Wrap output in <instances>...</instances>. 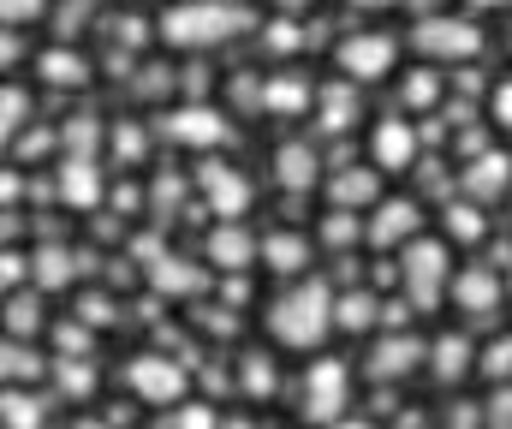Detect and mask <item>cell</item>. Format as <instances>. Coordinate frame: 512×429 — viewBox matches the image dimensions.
<instances>
[{
	"mask_svg": "<svg viewBox=\"0 0 512 429\" xmlns=\"http://www.w3.org/2000/svg\"><path fill=\"white\" fill-rule=\"evenodd\" d=\"M274 179L298 197V191H310V185L322 179V155H316L310 143H280V149H274Z\"/></svg>",
	"mask_w": 512,
	"mask_h": 429,
	"instance_id": "cell-17",
	"label": "cell"
},
{
	"mask_svg": "<svg viewBox=\"0 0 512 429\" xmlns=\"http://www.w3.org/2000/svg\"><path fill=\"white\" fill-rule=\"evenodd\" d=\"M155 132H161L167 143H185V149H221V143L233 138L227 114H221V108H203V102L161 114V126H155Z\"/></svg>",
	"mask_w": 512,
	"mask_h": 429,
	"instance_id": "cell-8",
	"label": "cell"
},
{
	"mask_svg": "<svg viewBox=\"0 0 512 429\" xmlns=\"http://www.w3.org/2000/svg\"><path fill=\"white\" fill-rule=\"evenodd\" d=\"M54 191H60V203L66 209H96L102 203V167H96V155H66L60 161V173H54Z\"/></svg>",
	"mask_w": 512,
	"mask_h": 429,
	"instance_id": "cell-11",
	"label": "cell"
},
{
	"mask_svg": "<svg viewBox=\"0 0 512 429\" xmlns=\"http://www.w3.org/2000/svg\"><path fill=\"white\" fill-rule=\"evenodd\" d=\"M256 257H262V245H256L239 221H221V227L209 233V263H215V269H233V275H239V269H251Z\"/></svg>",
	"mask_w": 512,
	"mask_h": 429,
	"instance_id": "cell-16",
	"label": "cell"
},
{
	"mask_svg": "<svg viewBox=\"0 0 512 429\" xmlns=\"http://www.w3.org/2000/svg\"><path fill=\"white\" fill-rule=\"evenodd\" d=\"M298 42H310V36H304V30H298L292 18H274V24L262 30V48H274V54H292Z\"/></svg>",
	"mask_w": 512,
	"mask_h": 429,
	"instance_id": "cell-37",
	"label": "cell"
},
{
	"mask_svg": "<svg viewBox=\"0 0 512 429\" xmlns=\"http://www.w3.org/2000/svg\"><path fill=\"white\" fill-rule=\"evenodd\" d=\"M36 72H42L54 90H84V84H90V60L72 54V48H48V54L36 60Z\"/></svg>",
	"mask_w": 512,
	"mask_h": 429,
	"instance_id": "cell-23",
	"label": "cell"
},
{
	"mask_svg": "<svg viewBox=\"0 0 512 429\" xmlns=\"http://www.w3.org/2000/svg\"><path fill=\"white\" fill-rule=\"evenodd\" d=\"M382 167H340L334 173V209H370L382 197Z\"/></svg>",
	"mask_w": 512,
	"mask_h": 429,
	"instance_id": "cell-20",
	"label": "cell"
},
{
	"mask_svg": "<svg viewBox=\"0 0 512 429\" xmlns=\"http://www.w3.org/2000/svg\"><path fill=\"white\" fill-rule=\"evenodd\" d=\"M399 281H405V298L417 310H435L441 304V286L453 281V263H447V245L441 239H411L399 251Z\"/></svg>",
	"mask_w": 512,
	"mask_h": 429,
	"instance_id": "cell-4",
	"label": "cell"
},
{
	"mask_svg": "<svg viewBox=\"0 0 512 429\" xmlns=\"http://www.w3.org/2000/svg\"><path fill=\"white\" fill-rule=\"evenodd\" d=\"M173 429H221V418H215L209 406H191V400H185V406L173 412Z\"/></svg>",
	"mask_w": 512,
	"mask_h": 429,
	"instance_id": "cell-43",
	"label": "cell"
},
{
	"mask_svg": "<svg viewBox=\"0 0 512 429\" xmlns=\"http://www.w3.org/2000/svg\"><path fill=\"white\" fill-rule=\"evenodd\" d=\"M352 6H370V12H376V6H393V0H352Z\"/></svg>",
	"mask_w": 512,
	"mask_h": 429,
	"instance_id": "cell-51",
	"label": "cell"
},
{
	"mask_svg": "<svg viewBox=\"0 0 512 429\" xmlns=\"http://www.w3.org/2000/svg\"><path fill=\"white\" fill-rule=\"evenodd\" d=\"M149 286L167 292V298H191V292L209 286V269L191 263V257H161V263H149Z\"/></svg>",
	"mask_w": 512,
	"mask_h": 429,
	"instance_id": "cell-18",
	"label": "cell"
},
{
	"mask_svg": "<svg viewBox=\"0 0 512 429\" xmlns=\"http://www.w3.org/2000/svg\"><path fill=\"white\" fill-rule=\"evenodd\" d=\"M322 239L346 251V245L358 239V215H352V209H334V215H328V227H322Z\"/></svg>",
	"mask_w": 512,
	"mask_h": 429,
	"instance_id": "cell-40",
	"label": "cell"
},
{
	"mask_svg": "<svg viewBox=\"0 0 512 429\" xmlns=\"http://www.w3.org/2000/svg\"><path fill=\"white\" fill-rule=\"evenodd\" d=\"M72 316H78V322H90V328H108V322H120V304H114L108 292H84Z\"/></svg>",
	"mask_w": 512,
	"mask_h": 429,
	"instance_id": "cell-35",
	"label": "cell"
},
{
	"mask_svg": "<svg viewBox=\"0 0 512 429\" xmlns=\"http://www.w3.org/2000/svg\"><path fill=\"white\" fill-rule=\"evenodd\" d=\"M221 429H256V424H245V418H233V424H221Z\"/></svg>",
	"mask_w": 512,
	"mask_h": 429,
	"instance_id": "cell-52",
	"label": "cell"
},
{
	"mask_svg": "<svg viewBox=\"0 0 512 429\" xmlns=\"http://www.w3.org/2000/svg\"><path fill=\"white\" fill-rule=\"evenodd\" d=\"M501 269L495 263H471V269H459L453 275V304L465 310V316H495L501 310Z\"/></svg>",
	"mask_w": 512,
	"mask_h": 429,
	"instance_id": "cell-10",
	"label": "cell"
},
{
	"mask_svg": "<svg viewBox=\"0 0 512 429\" xmlns=\"http://www.w3.org/2000/svg\"><path fill=\"white\" fill-rule=\"evenodd\" d=\"M114 42H126V48H143V42H149V30H143V18H137V12L114 18Z\"/></svg>",
	"mask_w": 512,
	"mask_h": 429,
	"instance_id": "cell-45",
	"label": "cell"
},
{
	"mask_svg": "<svg viewBox=\"0 0 512 429\" xmlns=\"http://www.w3.org/2000/svg\"><path fill=\"white\" fill-rule=\"evenodd\" d=\"M179 197H185V185H179V179H155V209H167V215H173V203H179Z\"/></svg>",
	"mask_w": 512,
	"mask_h": 429,
	"instance_id": "cell-48",
	"label": "cell"
},
{
	"mask_svg": "<svg viewBox=\"0 0 512 429\" xmlns=\"http://www.w3.org/2000/svg\"><path fill=\"white\" fill-rule=\"evenodd\" d=\"M0 108H6V138L18 132V126H30V96H18V84H6V96H0Z\"/></svg>",
	"mask_w": 512,
	"mask_h": 429,
	"instance_id": "cell-39",
	"label": "cell"
},
{
	"mask_svg": "<svg viewBox=\"0 0 512 429\" xmlns=\"http://www.w3.org/2000/svg\"><path fill=\"white\" fill-rule=\"evenodd\" d=\"M489 424H495V429H512V388H501V394L489 400Z\"/></svg>",
	"mask_w": 512,
	"mask_h": 429,
	"instance_id": "cell-47",
	"label": "cell"
},
{
	"mask_svg": "<svg viewBox=\"0 0 512 429\" xmlns=\"http://www.w3.org/2000/svg\"><path fill=\"white\" fill-rule=\"evenodd\" d=\"M334 429H376V424H364V418H346V424H334Z\"/></svg>",
	"mask_w": 512,
	"mask_h": 429,
	"instance_id": "cell-50",
	"label": "cell"
},
{
	"mask_svg": "<svg viewBox=\"0 0 512 429\" xmlns=\"http://www.w3.org/2000/svg\"><path fill=\"white\" fill-rule=\"evenodd\" d=\"M72 429H114V424H102V418H78Z\"/></svg>",
	"mask_w": 512,
	"mask_h": 429,
	"instance_id": "cell-49",
	"label": "cell"
},
{
	"mask_svg": "<svg viewBox=\"0 0 512 429\" xmlns=\"http://www.w3.org/2000/svg\"><path fill=\"white\" fill-rule=\"evenodd\" d=\"M262 263L274 275H298V269H310V239L304 233H268L262 239Z\"/></svg>",
	"mask_w": 512,
	"mask_h": 429,
	"instance_id": "cell-24",
	"label": "cell"
},
{
	"mask_svg": "<svg viewBox=\"0 0 512 429\" xmlns=\"http://www.w3.org/2000/svg\"><path fill=\"white\" fill-rule=\"evenodd\" d=\"M54 388L66 400H90L96 394V364L90 358H54Z\"/></svg>",
	"mask_w": 512,
	"mask_h": 429,
	"instance_id": "cell-30",
	"label": "cell"
},
{
	"mask_svg": "<svg viewBox=\"0 0 512 429\" xmlns=\"http://www.w3.org/2000/svg\"><path fill=\"white\" fill-rule=\"evenodd\" d=\"M256 18L233 0H179L161 12V42L167 48H221L233 36H245Z\"/></svg>",
	"mask_w": 512,
	"mask_h": 429,
	"instance_id": "cell-2",
	"label": "cell"
},
{
	"mask_svg": "<svg viewBox=\"0 0 512 429\" xmlns=\"http://www.w3.org/2000/svg\"><path fill=\"white\" fill-rule=\"evenodd\" d=\"M197 191H203V203L221 215V221H239L245 209H251V179L239 173V167H227V161H197Z\"/></svg>",
	"mask_w": 512,
	"mask_h": 429,
	"instance_id": "cell-9",
	"label": "cell"
},
{
	"mask_svg": "<svg viewBox=\"0 0 512 429\" xmlns=\"http://www.w3.org/2000/svg\"><path fill=\"white\" fill-rule=\"evenodd\" d=\"M108 143H114V155H120V161H143V149H149V132H143V126H137V120H120V126H114V132H108Z\"/></svg>",
	"mask_w": 512,
	"mask_h": 429,
	"instance_id": "cell-34",
	"label": "cell"
},
{
	"mask_svg": "<svg viewBox=\"0 0 512 429\" xmlns=\"http://www.w3.org/2000/svg\"><path fill=\"white\" fill-rule=\"evenodd\" d=\"M42 6H48V0H0V18H6V30H18V24L42 18Z\"/></svg>",
	"mask_w": 512,
	"mask_h": 429,
	"instance_id": "cell-41",
	"label": "cell"
},
{
	"mask_svg": "<svg viewBox=\"0 0 512 429\" xmlns=\"http://www.w3.org/2000/svg\"><path fill=\"white\" fill-rule=\"evenodd\" d=\"M42 394H18V388H6V400H0V424L6 429H42Z\"/></svg>",
	"mask_w": 512,
	"mask_h": 429,
	"instance_id": "cell-31",
	"label": "cell"
},
{
	"mask_svg": "<svg viewBox=\"0 0 512 429\" xmlns=\"http://www.w3.org/2000/svg\"><path fill=\"white\" fill-rule=\"evenodd\" d=\"M42 334V298L36 292H12L6 298V340H36Z\"/></svg>",
	"mask_w": 512,
	"mask_h": 429,
	"instance_id": "cell-29",
	"label": "cell"
},
{
	"mask_svg": "<svg viewBox=\"0 0 512 429\" xmlns=\"http://www.w3.org/2000/svg\"><path fill=\"white\" fill-rule=\"evenodd\" d=\"M393 54H399V42L382 36V30H358V36H346V42L334 48L346 84H376V78H387V72H393Z\"/></svg>",
	"mask_w": 512,
	"mask_h": 429,
	"instance_id": "cell-7",
	"label": "cell"
},
{
	"mask_svg": "<svg viewBox=\"0 0 512 429\" xmlns=\"http://www.w3.org/2000/svg\"><path fill=\"white\" fill-rule=\"evenodd\" d=\"M441 227H447V239H453V245H477V239L489 233L483 203H471V197H465V203H447V209H441Z\"/></svg>",
	"mask_w": 512,
	"mask_h": 429,
	"instance_id": "cell-27",
	"label": "cell"
},
{
	"mask_svg": "<svg viewBox=\"0 0 512 429\" xmlns=\"http://www.w3.org/2000/svg\"><path fill=\"white\" fill-rule=\"evenodd\" d=\"M126 388L149 406H185V388H191V364L185 358H167V352H137L126 364Z\"/></svg>",
	"mask_w": 512,
	"mask_h": 429,
	"instance_id": "cell-5",
	"label": "cell"
},
{
	"mask_svg": "<svg viewBox=\"0 0 512 429\" xmlns=\"http://www.w3.org/2000/svg\"><path fill=\"white\" fill-rule=\"evenodd\" d=\"M411 48L423 54V60H471V54H483V30L471 24V18H417L411 24Z\"/></svg>",
	"mask_w": 512,
	"mask_h": 429,
	"instance_id": "cell-6",
	"label": "cell"
},
{
	"mask_svg": "<svg viewBox=\"0 0 512 429\" xmlns=\"http://www.w3.org/2000/svg\"><path fill=\"white\" fill-rule=\"evenodd\" d=\"M477 370H483L489 382H507V376H512V334H507V340H495V346H483Z\"/></svg>",
	"mask_w": 512,
	"mask_h": 429,
	"instance_id": "cell-36",
	"label": "cell"
},
{
	"mask_svg": "<svg viewBox=\"0 0 512 429\" xmlns=\"http://www.w3.org/2000/svg\"><path fill=\"white\" fill-rule=\"evenodd\" d=\"M471 6H512V0H471Z\"/></svg>",
	"mask_w": 512,
	"mask_h": 429,
	"instance_id": "cell-53",
	"label": "cell"
},
{
	"mask_svg": "<svg viewBox=\"0 0 512 429\" xmlns=\"http://www.w3.org/2000/svg\"><path fill=\"white\" fill-rule=\"evenodd\" d=\"M370 155H376V167L382 173H405L411 161H417V126L411 120H376V132H370Z\"/></svg>",
	"mask_w": 512,
	"mask_h": 429,
	"instance_id": "cell-12",
	"label": "cell"
},
{
	"mask_svg": "<svg viewBox=\"0 0 512 429\" xmlns=\"http://www.w3.org/2000/svg\"><path fill=\"white\" fill-rule=\"evenodd\" d=\"M262 108H268L274 120H298V114L310 108V78H298V72H274V78L262 84Z\"/></svg>",
	"mask_w": 512,
	"mask_h": 429,
	"instance_id": "cell-19",
	"label": "cell"
},
{
	"mask_svg": "<svg viewBox=\"0 0 512 429\" xmlns=\"http://www.w3.org/2000/svg\"><path fill=\"white\" fill-rule=\"evenodd\" d=\"M0 370H6V382L18 388V382H42V376H54V358H42L30 340H6V352H0Z\"/></svg>",
	"mask_w": 512,
	"mask_h": 429,
	"instance_id": "cell-25",
	"label": "cell"
},
{
	"mask_svg": "<svg viewBox=\"0 0 512 429\" xmlns=\"http://www.w3.org/2000/svg\"><path fill=\"white\" fill-rule=\"evenodd\" d=\"M435 96H441V72H435V66L405 72V84H399V102H405V108H429Z\"/></svg>",
	"mask_w": 512,
	"mask_h": 429,
	"instance_id": "cell-32",
	"label": "cell"
},
{
	"mask_svg": "<svg viewBox=\"0 0 512 429\" xmlns=\"http://www.w3.org/2000/svg\"><path fill=\"white\" fill-rule=\"evenodd\" d=\"M0 281H6V292H18V281H36V269H30V257H18V251H6V257H0Z\"/></svg>",
	"mask_w": 512,
	"mask_h": 429,
	"instance_id": "cell-42",
	"label": "cell"
},
{
	"mask_svg": "<svg viewBox=\"0 0 512 429\" xmlns=\"http://www.w3.org/2000/svg\"><path fill=\"white\" fill-rule=\"evenodd\" d=\"M316 102H322V132H352L358 126V90L352 84H328Z\"/></svg>",
	"mask_w": 512,
	"mask_h": 429,
	"instance_id": "cell-26",
	"label": "cell"
},
{
	"mask_svg": "<svg viewBox=\"0 0 512 429\" xmlns=\"http://www.w3.org/2000/svg\"><path fill=\"white\" fill-rule=\"evenodd\" d=\"M245 394H262V400L274 394V364H268L262 352H251V358H245Z\"/></svg>",
	"mask_w": 512,
	"mask_h": 429,
	"instance_id": "cell-38",
	"label": "cell"
},
{
	"mask_svg": "<svg viewBox=\"0 0 512 429\" xmlns=\"http://www.w3.org/2000/svg\"><path fill=\"white\" fill-rule=\"evenodd\" d=\"M417 227H423V209L411 203V197H387L376 203V221H370V245H411L417 239Z\"/></svg>",
	"mask_w": 512,
	"mask_h": 429,
	"instance_id": "cell-14",
	"label": "cell"
},
{
	"mask_svg": "<svg viewBox=\"0 0 512 429\" xmlns=\"http://www.w3.org/2000/svg\"><path fill=\"white\" fill-rule=\"evenodd\" d=\"M423 358H429L423 340H411V334H387L382 346L370 352V376H376V382H399V376H411Z\"/></svg>",
	"mask_w": 512,
	"mask_h": 429,
	"instance_id": "cell-15",
	"label": "cell"
},
{
	"mask_svg": "<svg viewBox=\"0 0 512 429\" xmlns=\"http://www.w3.org/2000/svg\"><path fill=\"white\" fill-rule=\"evenodd\" d=\"M465 191H471V203H495V197H507L512 191V155L507 149L477 155V161L465 167Z\"/></svg>",
	"mask_w": 512,
	"mask_h": 429,
	"instance_id": "cell-13",
	"label": "cell"
},
{
	"mask_svg": "<svg viewBox=\"0 0 512 429\" xmlns=\"http://www.w3.org/2000/svg\"><path fill=\"white\" fill-rule=\"evenodd\" d=\"M429 370H435L441 382H459V376H471V370H477V346H471L465 334H447V340H435V346H429Z\"/></svg>",
	"mask_w": 512,
	"mask_h": 429,
	"instance_id": "cell-22",
	"label": "cell"
},
{
	"mask_svg": "<svg viewBox=\"0 0 512 429\" xmlns=\"http://www.w3.org/2000/svg\"><path fill=\"white\" fill-rule=\"evenodd\" d=\"M274 6H304V0H274Z\"/></svg>",
	"mask_w": 512,
	"mask_h": 429,
	"instance_id": "cell-54",
	"label": "cell"
},
{
	"mask_svg": "<svg viewBox=\"0 0 512 429\" xmlns=\"http://www.w3.org/2000/svg\"><path fill=\"white\" fill-rule=\"evenodd\" d=\"M334 322H340L346 334H364V328H376V322H382V298H376V292H340Z\"/></svg>",
	"mask_w": 512,
	"mask_h": 429,
	"instance_id": "cell-28",
	"label": "cell"
},
{
	"mask_svg": "<svg viewBox=\"0 0 512 429\" xmlns=\"http://www.w3.org/2000/svg\"><path fill=\"white\" fill-rule=\"evenodd\" d=\"M54 346H60V358H90V352H96V328L72 316V322L54 328Z\"/></svg>",
	"mask_w": 512,
	"mask_h": 429,
	"instance_id": "cell-33",
	"label": "cell"
},
{
	"mask_svg": "<svg viewBox=\"0 0 512 429\" xmlns=\"http://www.w3.org/2000/svg\"><path fill=\"white\" fill-rule=\"evenodd\" d=\"M60 138H66V149H72V155H90V149H96V138H102V132H96L90 120H72V126H66Z\"/></svg>",
	"mask_w": 512,
	"mask_h": 429,
	"instance_id": "cell-44",
	"label": "cell"
},
{
	"mask_svg": "<svg viewBox=\"0 0 512 429\" xmlns=\"http://www.w3.org/2000/svg\"><path fill=\"white\" fill-rule=\"evenodd\" d=\"M30 269H36V286H72V275L84 269V251H72V245H36Z\"/></svg>",
	"mask_w": 512,
	"mask_h": 429,
	"instance_id": "cell-21",
	"label": "cell"
},
{
	"mask_svg": "<svg viewBox=\"0 0 512 429\" xmlns=\"http://www.w3.org/2000/svg\"><path fill=\"white\" fill-rule=\"evenodd\" d=\"M346 406H352V370L340 358H316L304 370V406H298V418L316 429H334V424H346Z\"/></svg>",
	"mask_w": 512,
	"mask_h": 429,
	"instance_id": "cell-3",
	"label": "cell"
},
{
	"mask_svg": "<svg viewBox=\"0 0 512 429\" xmlns=\"http://www.w3.org/2000/svg\"><path fill=\"white\" fill-rule=\"evenodd\" d=\"M334 310H340V292L328 281H298L268 304V334H274L280 346H292V352H316V346L340 328Z\"/></svg>",
	"mask_w": 512,
	"mask_h": 429,
	"instance_id": "cell-1",
	"label": "cell"
},
{
	"mask_svg": "<svg viewBox=\"0 0 512 429\" xmlns=\"http://www.w3.org/2000/svg\"><path fill=\"white\" fill-rule=\"evenodd\" d=\"M489 114H495V126L512 132V84H495V90H489Z\"/></svg>",
	"mask_w": 512,
	"mask_h": 429,
	"instance_id": "cell-46",
	"label": "cell"
}]
</instances>
